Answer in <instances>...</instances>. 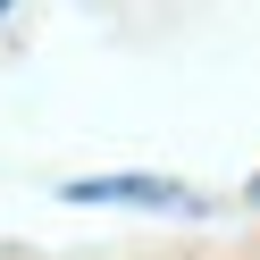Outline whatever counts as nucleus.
Here are the masks:
<instances>
[{"mask_svg":"<svg viewBox=\"0 0 260 260\" xmlns=\"http://www.w3.org/2000/svg\"><path fill=\"white\" fill-rule=\"evenodd\" d=\"M252 202H260V176H252Z\"/></svg>","mask_w":260,"mask_h":260,"instance_id":"f03ea898","label":"nucleus"},{"mask_svg":"<svg viewBox=\"0 0 260 260\" xmlns=\"http://www.w3.org/2000/svg\"><path fill=\"white\" fill-rule=\"evenodd\" d=\"M68 202L84 210H159V218H202V193L176 185V176H76V185H59Z\"/></svg>","mask_w":260,"mask_h":260,"instance_id":"f257e3e1","label":"nucleus"},{"mask_svg":"<svg viewBox=\"0 0 260 260\" xmlns=\"http://www.w3.org/2000/svg\"><path fill=\"white\" fill-rule=\"evenodd\" d=\"M0 17H9V0H0Z\"/></svg>","mask_w":260,"mask_h":260,"instance_id":"7ed1b4c3","label":"nucleus"}]
</instances>
